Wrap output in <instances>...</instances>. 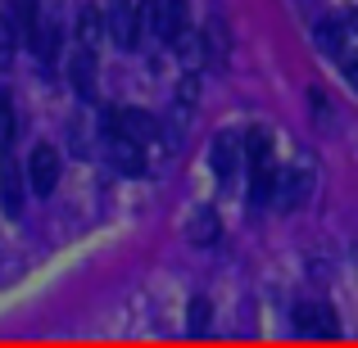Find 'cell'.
Returning <instances> with one entry per match:
<instances>
[{
  "mask_svg": "<svg viewBox=\"0 0 358 348\" xmlns=\"http://www.w3.org/2000/svg\"><path fill=\"white\" fill-rule=\"evenodd\" d=\"M105 131H109V140H131V145H141L145 149L150 140H155V131H159V122L145 114V109H118V114H109L105 118Z\"/></svg>",
  "mask_w": 358,
  "mask_h": 348,
  "instance_id": "obj_1",
  "label": "cell"
},
{
  "mask_svg": "<svg viewBox=\"0 0 358 348\" xmlns=\"http://www.w3.org/2000/svg\"><path fill=\"white\" fill-rule=\"evenodd\" d=\"M55 186H59V149L36 145L32 154H27V190H32L36 199H45V195H55Z\"/></svg>",
  "mask_w": 358,
  "mask_h": 348,
  "instance_id": "obj_2",
  "label": "cell"
},
{
  "mask_svg": "<svg viewBox=\"0 0 358 348\" xmlns=\"http://www.w3.org/2000/svg\"><path fill=\"white\" fill-rule=\"evenodd\" d=\"M105 27H109V41H114L118 50H136L141 23H136V5H131V0H109L105 5Z\"/></svg>",
  "mask_w": 358,
  "mask_h": 348,
  "instance_id": "obj_3",
  "label": "cell"
},
{
  "mask_svg": "<svg viewBox=\"0 0 358 348\" xmlns=\"http://www.w3.org/2000/svg\"><path fill=\"white\" fill-rule=\"evenodd\" d=\"M295 326H299V335H313V340H336L341 335L336 312L327 303H295Z\"/></svg>",
  "mask_w": 358,
  "mask_h": 348,
  "instance_id": "obj_4",
  "label": "cell"
},
{
  "mask_svg": "<svg viewBox=\"0 0 358 348\" xmlns=\"http://www.w3.org/2000/svg\"><path fill=\"white\" fill-rule=\"evenodd\" d=\"M23 204H27V186H23V172L9 154H0V209L9 218H23Z\"/></svg>",
  "mask_w": 358,
  "mask_h": 348,
  "instance_id": "obj_5",
  "label": "cell"
},
{
  "mask_svg": "<svg viewBox=\"0 0 358 348\" xmlns=\"http://www.w3.org/2000/svg\"><path fill=\"white\" fill-rule=\"evenodd\" d=\"M236 163H241V136L236 131H218L209 145V167L218 172V181H227L236 172Z\"/></svg>",
  "mask_w": 358,
  "mask_h": 348,
  "instance_id": "obj_6",
  "label": "cell"
},
{
  "mask_svg": "<svg viewBox=\"0 0 358 348\" xmlns=\"http://www.w3.org/2000/svg\"><path fill=\"white\" fill-rule=\"evenodd\" d=\"M69 82L78 96H96V50H87V45H73V59H69Z\"/></svg>",
  "mask_w": 358,
  "mask_h": 348,
  "instance_id": "obj_7",
  "label": "cell"
},
{
  "mask_svg": "<svg viewBox=\"0 0 358 348\" xmlns=\"http://www.w3.org/2000/svg\"><path fill=\"white\" fill-rule=\"evenodd\" d=\"M182 32H191V18H186V0H159V27H155V36L173 45Z\"/></svg>",
  "mask_w": 358,
  "mask_h": 348,
  "instance_id": "obj_8",
  "label": "cell"
},
{
  "mask_svg": "<svg viewBox=\"0 0 358 348\" xmlns=\"http://www.w3.org/2000/svg\"><path fill=\"white\" fill-rule=\"evenodd\" d=\"M73 27H78V45H87V50H96V45L109 36V27H105V9H96V5L82 9Z\"/></svg>",
  "mask_w": 358,
  "mask_h": 348,
  "instance_id": "obj_9",
  "label": "cell"
},
{
  "mask_svg": "<svg viewBox=\"0 0 358 348\" xmlns=\"http://www.w3.org/2000/svg\"><path fill=\"white\" fill-rule=\"evenodd\" d=\"M109 163L118 167L122 176H141L145 172V154H141V145H131V140H109Z\"/></svg>",
  "mask_w": 358,
  "mask_h": 348,
  "instance_id": "obj_10",
  "label": "cell"
},
{
  "mask_svg": "<svg viewBox=\"0 0 358 348\" xmlns=\"http://www.w3.org/2000/svg\"><path fill=\"white\" fill-rule=\"evenodd\" d=\"M350 36H354V32H350L345 23H322L313 41H317V50H322L327 59H345V45H350Z\"/></svg>",
  "mask_w": 358,
  "mask_h": 348,
  "instance_id": "obj_11",
  "label": "cell"
},
{
  "mask_svg": "<svg viewBox=\"0 0 358 348\" xmlns=\"http://www.w3.org/2000/svg\"><path fill=\"white\" fill-rule=\"evenodd\" d=\"M59 45H64V27L45 18V23H41V32H36V41H32L36 59H41L45 68H55V59H59Z\"/></svg>",
  "mask_w": 358,
  "mask_h": 348,
  "instance_id": "obj_12",
  "label": "cell"
},
{
  "mask_svg": "<svg viewBox=\"0 0 358 348\" xmlns=\"http://www.w3.org/2000/svg\"><path fill=\"white\" fill-rule=\"evenodd\" d=\"M308 199V172H290L277 181V204L281 209H299Z\"/></svg>",
  "mask_w": 358,
  "mask_h": 348,
  "instance_id": "obj_13",
  "label": "cell"
},
{
  "mask_svg": "<svg viewBox=\"0 0 358 348\" xmlns=\"http://www.w3.org/2000/svg\"><path fill=\"white\" fill-rule=\"evenodd\" d=\"M14 23L18 32H23V41H36V32H41V0H14Z\"/></svg>",
  "mask_w": 358,
  "mask_h": 348,
  "instance_id": "obj_14",
  "label": "cell"
},
{
  "mask_svg": "<svg viewBox=\"0 0 358 348\" xmlns=\"http://www.w3.org/2000/svg\"><path fill=\"white\" fill-rule=\"evenodd\" d=\"M200 41H204V59H209V63H222V59H227V27H222V18H213V23L204 27Z\"/></svg>",
  "mask_w": 358,
  "mask_h": 348,
  "instance_id": "obj_15",
  "label": "cell"
},
{
  "mask_svg": "<svg viewBox=\"0 0 358 348\" xmlns=\"http://www.w3.org/2000/svg\"><path fill=\"white\" fill-rule=\"evenodd\" d=\"M218 235H222V222H218V213H213V209H200L191 218V240L195 244H213Z\"/></svg>",
  "mask_w": 358,
  "mask_h": 348,
  "instance_id": "obj_16",
  "label": "cell"
},
{
  "mask_svg": "<svg viewBox=\"0 0 358 348\" xmlns=\"http://www.w3.org/2000/svg\"><path fill=\"white\" fill-rule=\"evenodd\" d=\"M14 131H18V118H14V100L9 91H0V154L14 145Z\"/></svg>",
  "mask_w": 358,
  "mask_h": 348,
  "instance_id": "obj_17",
  "label": "cell"
},
{
  "mask_svg": "<svg viewBox=\"0 0 358 348\" xmlns=\"http://www.w3.org/2000/svg\"><path fill=\"white\" fill-rule=\"evenodd\" d=\"M18 23H14V14H0V63H9L14 59V45H18Z\"/></svg>",
  "mask_w": 358,
  "mask_h": 348,
  "instance_id": "obj_18",
  "label": "cell"
},
{
  "mask_svg": "<svg viewBox=\"0 0 358 348\" xmlns=\"http://www.w3.org/2000/svg\"><path fill=\"white\" fill-rule=\"evenodd\" d=\"M191 335H209V298L191 303Z\"/></svg>",
  "mask_w": 358,
  "mask_h": 348,
  "instance_id": "obj_19",
  "label": "cell"
},
{
  "mask_svg": "<svg viewBox=\"0 0 358 348\" xmlns=\"http://www.w3.org/2000/svg\"><path fill=\"white\" fill-rule=\"evenodd\" d=\"M308 100H313V114H317V122H327V114H331V105L322 100V91H313Z\"/></svg>",
  "mask_w": 358,
  "mask_h": 348,
  "instance_id": "obj_20",
  "label": "cell"
},
{
  "mask_svg": "<svg viewBox=\"0 0 358 348\" xmlns=\"http://www.w3.org/2000/svg\"><path fill=\"white\" fill-rule=\"evenodd\" d=\"M345 77H350V86L358 91V63H345Z\"/></svg>",
  "mask_w": 358,
  "mask_h": 348,
  "instance_id": "obj_21",
  "label": "cell"
},
{
  "mask_svg": "<svg viewBox=\"0 0 358 348\" xmlns=\"http://www.w3.org/2000/svg\"><path fill=\"white\" fill-rule=\"evenodd\" d=\"M345 27H350V32L358 36V9H354V14H350V18H345Z\"/></svg>",
  "mask_w": 358,
  "mask_h": 348,
  "instance_id": "obj_22",
  "label": "cell"
}]
</instances>
